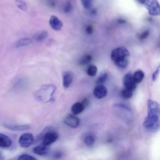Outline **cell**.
<instances>
[{"mask_svg": "<svg viewBox=\"0 0 160 160\" xmlns=\"http://www.w3.org/2000/svg\"><path fill=\"white\" fill-rule=\"evenodd\" d=\"M148 114L146 117L143 126L151 132H156L159 129L160 108L159 104L152 99L148 101Z\"/></svg>", "mask_w": 160, "mask_h": 160, "instance_id": "obj_1", "label": "cell"}, {"mask_svg": "<svg viewBox=\"0 0 160 160\" xmlns=\"http://www.w3.org/2000/svg\"><path fill=\"white\" fill-rule=\"evenodd\" d=\"M56 89V86L53 84H44L34 92V96L39 102H48L52 100Z\"/></svg>", "mask_w": 160, "mask_h": 160, "instance_id": "obj_2", "label": "cell"}, {"mask_svg": "<svg viewBox=\"0 0 160 160\" xmlns=\"http://www.w3.org/2000/svg\"><path fill=\"white\" fill-rule=\"evenodd\" d=\"M130 53L128 49L125 47H118L114 49L111 52V58L115 63L118 61L127 59Z\"/></svg>", "mask_w": 160, "mask_h": 160, "instance_id": "obj_3", "label": "cell"}, {"mask_svg": "<svg viewBox=\"0 0 160 160\" xmlns=\"http://www.w3.org/2000/svg\"><path fill=\"white\" fill-rule=\"evenodd\" d=\"M143 5L151 16H157L160 14V6L158 0H144Z\"/></svg>", "mask_w": 160, "mask_h": 160, "instance_id": "obj_4", "label": "cell"}, {"mask_svg": "<svg viewBox=\"0 0 160 160\" xmlns=\"http://www.w3.org/2000/svg\"><path fill=\"white\" fill-rule=\"evenodd\" d=\"M34 138L32 134L26 132L22 134L19 138V144L22 148H28L34 142Z\"/></svg>", "mask_w": 160, "mask_h": 160, "instance_id": "obj_5", "label": "cell"}, {"mask_svg": "<svg viewBox=\"0 0 160 160\" xmlns=\"http://www.w3.org/2000/svg\"><path fill=\"white\" fill-rule=\"evenodd\" d=\"M58 138V134L53 131L46 132L42 136V144L46 146H48L54 142Z\"/></svg>", "mask_w": 160, "mask_h": 160, "instance_id": "obj_6", "label": "cell"}, {"mask_svg": "<svg viewBox=\"0 0 160 160\" xmlns=\"http://www.w3.org/2000/svg\"><path fill=\"white\" fill-rule=\"evenodd\" d=\"M122 82L123 86L126 89H129L132 91L136 89V84L132 78V75L130 72L127 73L124 76L122 79Z\"/></svg>", "mask_w": 160, "mask_h": 160, "instance_id": "obj_7", "label": "cell"}, {"mask_svg": "<svg viewBox=\"0 0 160 160\" xmlns=\"http://www.w3.org/2000/svg\"><path fill=\"white\" fill-rule=\"evenodd\" d=\"M64 122L72 128H76L79 126L80 119L74 114H68L64 119Z\"/></svg>", "mask_w": 160, "mask_h": 160, "instance_id": "obj_8", "label": "cell"}, {"mask_svg": "<svg viewBox=\"0 0 160 160\" xmlns=\"http://www.w3.org/2000/svg\"><path fill=\"white\" fill-rule=\"evenodd\" d=\"M108 89L106 87L102 84H98L93 91L94 96L98 99H102L106 96Z\"/></svg>", "mask_w": 160, "mask_h": 160, "instance_id": "obj_9", "label": "cell"}, {"mask_svg": "<svg viewBox=\"0 0 160 160\" xmlns=\"http://www.w3.org/2000/svg\"><path fill=\"white\" fill-rule=\"evenodd\" d=\"M49 23L51 28L55 31L60 30L62 27V22L60 20L58 16L55 15L51 16L49 21Z\"/></svg>", "mask_w": 160, "mask_h": 160, "instance_id": "obj_10", "label": "cell"}, {"mask_svg": "<svg viewBox=\"0 0 160 160\" xmlns=\"http://www.w3.org/2000/svg\"><path fill=\"white\" fill-rule=\"evenodd\" d=\"M73 74L71 72H64L62 77V86L64 88H68L73 81Z\"/></svg>", "mask_w": 160, "mask_h": 160, "instance_id": "obj_11", "label": "cell"}, {"mask_svg": "<svg viewBox=\"0 0 160 160\" xmlns=\"http://www.w3.org/2000/svg\"><path fill=\"white\" fill-rule=\"evenodd\" d=\"M12 141L11 138L7 135L0 133V147L3 148H7L11 146Z\"/></svg>", "mask_w": 160, "mask_h": 160, "instance_id": "obj_12", "label": "cell"}, {"mask_svg": "<svg viewBox=\"0 0 160 160\" xmlns=\"http://www.w3.org/2000/svg\"><path fill=\"white\" fill-rule=\"evenodd\" d=\"M48 152L49 149L48 146H46L43 144L37 146L33 148V152L39 156H45L48 153Z\"/></svg>", "mask_w": 160, "mask_h": 160, "instance_id": "obj_13", "label": "cell"}, {"mask_svg": "<svg viewBox=\"0 0 160 160\" xmlns=\"http://www.w3.org/2000/svg\"><path fill=\"white\" fill-rule=\"evenodd\" d=\"M84 109V104L80 102H77L71 106V111L74 115L79 114Z\"/></svg>", "mask_w": 160, "mask_h": 160, "instance_id": "obj_14", "label": "cell"}, {"mask_svg": "<svg viewBox=\"0 0 160 160\" xmlns=\"http://www.w3.org/2000/svg\"><path fill=\"white\" fill-rule=\"evenodd\" d=\"M32 43V39L29 38H24L19 39L15 43V47L18 48L21 47H24L29 46Z\"/></svg>", "mask_w": 160, "mask_h": 160, "instance_id": "obj_15", "label": "cell"}, {"mask_svg": "<svg viewBox=\"0 0 160 160\" xmlns=\"http://www.w3.org/2000/svg\"><path fill=\"white\" fill-rule=\"evenodd\" d=\"M4 126L8 129H9L12 131H24L27 130L30 128V126L28 125H17V124H4Z\"/></svg>", "mask_w": 160, "mask_h": 160, "instance_id": "obj_16", "label": "cell"}, {"mask_svg": "<svg viewBox=\"0 0 160 160\" xmlns=\"http://www.w3.org/2000/svg\"><path fill=\"white\" fill-rule=\"evenodd\" d=\"M132 75V78L136 84L139 83L142 81L144 77V72L142 70H138L134 72Z\"/></svg>", "mask_w": 160, "mask_h": 160, "instance_id": "obj_17", "label": "cell"}, {"mask_svg": "<svg viewBox=\"0 0 160 160\" xmlns=\"http://www.w3.org/2000/svg\"><path fill=\"white\" fill-rule=\"evenodd\" d=\"M48 36V32L46 31L37 32L33 36V39L36 41H42Z\"/></svg>", "mask_w": 160, "mask_h": 160, "instance_id": "obj_18", "label": "cell"}, {"mask_svg": "<svg viewBox=\"0 0 160 160\" xmlns=\"http://www.w3.org/2000/svg\"><path fill=\"white\" fill-rule=\"evenodd\" d=\"M84 142L86 146H91L95 142V138L92 135L88 134L85 136L84 139Z\"/></svg>", "mask_w": 160, "mask_h": 160, "instance_id": "obj_19", "label": "cell"}, {"mask_svg": "<svg viewBox=\"0 0 160 160\" xmlns=\"http://www.w3.org/2000/svg\"><path fill=\"white\" fill-rule=\"evenodd\" d=\"M15 2L19 9L23 11H27L28 6L24 0H15Z\"/></svg>", "mask_w": 160, "mask_h": 160, "instance_id": "obj_20", "label": "cell"}, {"mask_svg": "<svg viewBox=\"0 0 160 160\" xmlns=\"http://www.w3.org/2000/svg\"><path fill=\"white\" fill-rule=\"evenodd\" d=\"M87 74L89 76H96L97 72H98V68L96 66L94 65H90L88 66V69H87Z\"/></svg>", "mask_w": 160, "mask_h": 160, "instance_id": "obj_21", "label": "cell"}, {"mask_svg": "<svg viewBox=\"0 0 160 160\" xmlns=\"http://www.w3.org/2000/svg\"><path fill=\"white\" fill-rule=\"evenodd\" d=\"M121 96L124 99H130L133 94V91H131L129 89L124 88L122 91H121Z\"/></svg>", "mask_w": 160, "mask_h": 160, "instance_id": "obj_22", "label": "cell"}, {"mask_svg": "<svg viewBox=\"0 0 160 160\" xmlns=\"http://www.w3.org/2000/svg\"><path fill=\"white\" fill-rule=\"evenodd\" d=\"M81 2L85 9H90L93 4V0H81Z\"/></svg>", "mask_w": 160, "mask_h": 160, "instance_id": "obj_23", "label": "cell"}, {"mask_svg": "<svg viewBox=\"0 0 160 160\" xmlns=\"http://www.w3.org/2000/svg\"><path fill=\"white\" fill-rule=\"evenodd\" d=\"M108 79V74L104 72L103 74H102L96 80V83L98 84H102V83H104Z\"/></svg>", "mask_w": 160, "mask_h": 160, "instance_id": "obj_24", "label": "cell"}, {"mask_svg": "<svg viewBox=\"0 0 160 160\" xmlns=\"http://www.w3.org/2000/svg\"><path fill=\"white\" fill-rule=\"evenodd\" d=\"M18 160H37V159L31 155L22 154L18 158Z\"/></svg>", "mask_w": 160, "mask_h": 160, "instance_id": "obj_25", "label": "cell"}, {"mask_svg": "<svg viewBox=\"0 0 160 160\" xmlns=\"http://www.w3.org/2000/svg\"><path fill=\"white\" fill-rule=\"evenodd\" d=\"M91 60V56L89 55H85L83 58H81L80 60V64H85L90 62Z\"/></svg>", "mask_w": 160, "mask_h": 160, "instance_id": "obj_26", "label": "cell"}, {"mask_svg": "<svg viewBox=\"0 0 160 160\" xmlns=\"http://www.w3.org/2000/svg\"><path fill=\"white\" fill-rule=\"evenodd\" d=\"M72 10V6L71 2H67L65 4L64 8V12H66V13H68V12H70Z\"/></svg>", "mask_w": 160, "mask_h": 160, "instance_id": "obj_27", "label": "cell"}, {"mask_svg": "<svg viewBox=\"0 0 160 160\" xmlns=\"http://www.w3.org/2000/svg\"><path fill=\"white\" fill-rule=\"evenodd\" d=\"M159 66H158L157 69L155 70V71L153 72L152 74V79L153 81H156V79L158 78V75H159Z\"/></svg>", "mask_w": 160, "mask_h": 160, "instance_id": "obj_28", "label": "cell"}, {"mask_svg": "<svg viewBox=\"0 0 160 160\" xmlns=\"http://www.w3.org/2000/svg\"><path fill=\"white\" fill-rule=\"evenodd\" d=\"M149 31H144L141 34V35L139 36V38L141 39H144L149 36Z\"/></svg>", "mask_w": 160, "mask_h": 160, "instance_id": "obj_29", "label": "cell"}, {"mask_svg": "<svg viewBox=\"0 0 160 160\" xmlns=\"http://www.w3.org/2000/svg\"><path fill=\"white\" fill-rule=\"evenodd\" d=\"M92 31H93V29H92V27L91 26L89 25V26H88L86 27V32L88 34H91V33L92 32Z\"/></svg>", "mask_w": 160, "mask_h": 160, "instance_id": "obj_30", "label": "cell"}, {"mask_svg": "<svg viewBox=\"0 0 160 160\" xmlns=\"http://www.w3.org/2000/svg\"><path fill=\"white\" fill-rule=\"evenodd\" d=\"M137 1H138L139 3H140V4H143L144 0H137Z\"/></svg>", "mask_w": 160, "mask_h": 160, "instance_id": "obj_31", "label": "cell"}, {"mask_svg": "<svg viewBox=\"0 0 160 160\" xmlns=\"http://www.w3.org/2000/svg\"><path fill=\"white\" fill-rule=\"evenodd\" d=\"M1 152H0V159H1Z\"/></svg>", "mask_w": 160, "mask_h": 160, "instance_id": "obj_32", "label": "cell"}]
</instances>
